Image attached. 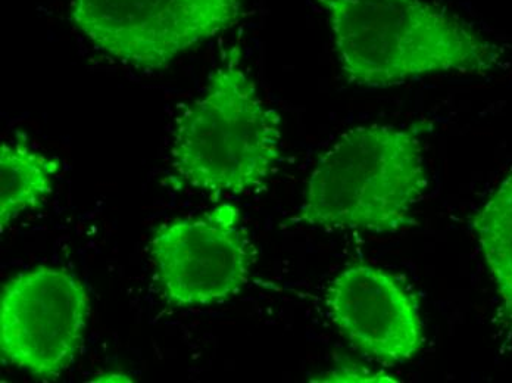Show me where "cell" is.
Here are the masks:
<instances>
[{
  "mask_svg": "<svg viewBox=\"0 0 512 383\" xmlns=\"http://www.w3.org/2000/svg\"><path fill=\"white\" fill-rule=\"evenodd\" d=\"M89 314V292L76 274L49 266L17 274L0 297L3 363L58 379L80 350Z\"/></svg>",
  "mask_w": 512,
  "mask_h": 383,
  "instance_id": "5",
  "label": "cell"
},
{
  "mask_svg": "<svg viewBox=\"0 0 512 383\" xmlns=\"http://www.w3.org/2000/svg\"><path fill=\"white\" fill-rule=\"evenodd\" d=\"M315 382H396L384 372H371L362 366L346 364L330 370L321 378L314 379Z\"/></svg>",
  "mask_w": 512,
  "mask_h": 383,
  "instance_id": "10",
  "label": "cell"
},
{
  "mask_svg": "<svg viewBox=\"0 0 512 383\" xmlns=\"http://www.w3.org/2000/svg\"><path fill=\"white\" fill-rule=\"evenodd\" d=\"M58 161L24 143L0 146V232L36 210L53 191Z\"/></svg>",
  "mask_w": 512,
  "mask_h": 383,
  "instance_id": "8",
  "label": "cell"
},
{
  "mask_svg": "<svg viewBox=\"0 0 512 383\" xmlns=\"http://www.w3.org/2000/svg\"><path fill=\"white\" fill-rule=\"evenodd\" d=\"M326 302L337 329L380 363H407L423 348L418 302L382 269L368 264L346 267L330 282Z\"/></svg>",
  "mask_w": 512,
  "mask_h": 383,
  "instance_id": "7",
  "label": "cell"
},
{
  "mask_svg": "<svg viewBox=\"0 0 512 383\" xmlns=\"http://www.w3.org/2000/svg\"><path fill=\"white\" fill-rule=\"evenodd\" d=\"M426 188L423 145L414 130L354 127L318 158L299 220L326 230L393 233L411 223Z\"/></svg>",
  "mask_w": 512,
  "mask_h": 383,
  "instance_id": "2",
  "label": "cell"
},
{
  "mask_svg": "<svg viewBox=\"0 0 512 383\" xmlns=\"http://www.w3.org/2000/svg\"><path fill=\"white\" fill-rule=\"evenodd\" d=\"M326 12L343 76L368 89L432 74H486L501 52L429 0H315Z\"/></svg>",
  "mask_w": 512,
  "mask_h": 383,
  "instance_id": "1",
  "label": "cell"
},
{
  "mask_svg": "<svg viewBox=\"0 0 512 383\" xmlns=\"http://www.w3.org/2000/svg\"><path fill=\"white\" fill-rule=\"evenodd\" d=\"M239 48L212 71L208 86L179 118L173 168L190 188L239 195L259 188L282 154L280 117L243 68Z\"/></svg>",
  "mask_w": 512,
  "mask_h": 383,
  "instance_id": "3",
  "label": "cell"
},
{
  "mask_svg": "<svg viewBox=\"0 0 512 383\" xmlns=\"http://www.w3.org/2000/svg\"><path fill=\"white\" fill-rule=\"evenodd\" d=\"M473 229L512 325V173L477 211Z\"/></svg>",
  "mask_w": 512,
  "mask_h": 383,
  "instance_id": "9",
  "label": "cell"
},
{
  "mask_svg": "<svg viewBox=\"0 0 512 383\" xmlns=\"http://www.w3.org/2000/svg\"><path fill=\"white\" fill-rule=\"evenodd\" d=\"M149 248L164 300L176 308L229 300L245 288L254 263L239 208L229 202L164 224Z\"/></svg>",
  "mask_w": 512,
  "mask_h": 383,
  "instance_id": "6",
  "label": "cell"
},
{
  "mask_svg": "<svg viewBox=\"0 0 512 383\" xmlns=\"http://www.w3.org/2000/svg\"><path fill=\"white\" fill-rule=\"evenodd\" d=\"M243 0H73L74 26L103 54L140 70H162L229 30Z\"/></svg>",
  "mask_w": 512,
  "mask_h": 383,
  "instance_id": "4",
  "label": "cell"
}]
</instances>
